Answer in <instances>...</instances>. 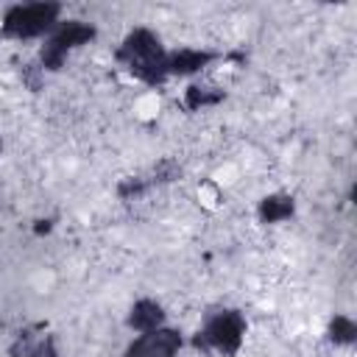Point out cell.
Instances as JSON below:
<instances>
[{
    "instance_id": "1",
    "label": "cell",
    "mask_w": 357,
    "mask_h": 357,
    "mask_svg": "<svg viewBox=\"0 0 357 357\" xmlns=\"http://www.w3.org/2000/svg\"><path fill=\"white\" fill-rule=\"evenodd\" d=\"M165 59H167V47L162 42V36L148 25H137V28L126 31V36L114 47V61L134 81H139L145 86H162L170 81Z\"/></svg>"
},
{
    "instance_id": "2",
    "label": "cell",
    "mask_w": 357,
    "mask_h": 357,
    "mask_svg": "<svg viewBox=\"0 0 357 357\" xmlns=\"http://www.w3.org/2000/svg\"><path fill=\"white\" fill-rule=\"evenodd\" d=\"M248 321L234 307H218L212 310L201 326L187 337V346L198 354H220V357H237L245 346Z\"/></svg>"
},
{
    "instance_id": "3",
    "label": "cell",
    "mask_w": 357,
    "mask_h": 357,
    "mask_svg": "<svg viewBox=\"0 0 357 357\" xmlns=\"http://www.w3.org/2000/svg\"><path fill=\"white\" fill-rule=\"evenodd\" d=\"M61 20H64L61 3L53 0L14 3L0 14V39H11V42L47 39Z\"/></svg>"
},
{
    "instance_id": "4",
    "label": "cell",
    "mask_w": 357,
    "mask_h": 357,
    "mask_svg": "<svg viewBox=\"0 0 357 357\" xmlns=\"http://www.w3.org/2000/svg\"><path fill=\"white\" fill-rule=\"evenodd\" d=\"M184 349H187L184 332L165 324L159 329L131 335V340L123 349V357H181Z\"/></svg>"
},
{
    "instance_id": "5",
    "label": "cell",
    "mask_w": 357,
    "mask_h": 357,
    "mask_svg": "<svg viewBox=\"0 0 357 357\" xmlns=\"http://www.w3.org/2000/svg\"><path fill=\"white\" fill-rule=\"evenodd\" d=\"M8 357H61L59 337L45 324H28L14 332L8 343Z\"/></svg>"
},
{
    "instance_id": "6",
    "label": "cell",
    "mask_w": 357,
    "mask_h": 357,
    "mask_svg": "<svg viewBox=\"0 0 357 357\" xmlns=\"http://www.w3.org/2000/svg\"><path fill=\"white\" fill-rule=\"evenodd\" d=\"M218 59H223V56L209 50V47H195V45L173 47V50H167V59H165L167 78H190V81H195Z\"/></svg>"
},
{
    "instance_id": "7",
    "label": "cell",
    "mask_w": 357,
    "mask_h": 357,
    "mask_svg": "<svg viewBox=\"0 0 357 357\" xmlns=\"http://www.w3.org/2000/svg\"><path fill=\"white\" fill-rule=\"evenodd\" d=\"M95 39H98V25L95 22L78 20V17H64L45 42H50L56 50H61L64 56H70V53L92 45Z\"/></svg>"
},
{
    "instance_id": "8",
    "label": "cell",
    "mask_w": 357,
    "mask_h": 357,
    "mask_svg": "<svg viewBox=\"0 0 357 357\" xmlns=\"http://www.w3.org/2000/svg\"><path fill=\"white\" fill-rule=\"evenodd\" d=\"M167 324V310L159 298H151V296H139L137 301H131V307L126 310V326L128 332L134 335H142V332H151V329H159Z\"/></svg>"
},
{
    "instance_id": "9",
    "label": "cell",
    "mask_w": 357,
    "mask_h": 357,
    "mask_svg": "<svg viewBox=\"0 0 357 357\" xmlns=\"http://www.w3.org/2000/svg\"><path fill=\"white\" fill-rule=\"evenodd\" d=\"M296 215V198L290 192H268L257 201V220L262 226H279V223H287L290 218Z\"/></svg>"
},
{
    "instance_id": "10",
    "label": "cell",
    "mask_w": 357,
    "mask_h": 357,
    "mask_svg": "<svg viewBox=\"0 0 357 357\" xmlns=\"http://www.w3.org/2000/svg\"><path fill=\"white\" fill-rule=\"evenodd\" d=\"M226 100V89L220 84H212V81H190L187 89L181 92V106L187 112H206V109H215Z\"/></svg>"
},
{
    "instance_id": "11",
    "label": "cell",
    "mask_w": 357,
    "mask_h": 357,
    "mask_svg": "<svg viewBox=\"0 0 357 357\" xmlns=\"http://www.w3.org/2000/svg\"><path fill=\"white\" fill-rule=\"evenodd\" d=\"M324 335H326L329 346H335V349H351L357 343V321L349 312H335L326 321Z\"/></svg>"
},
{
    "instance_id": "12",
    "label": "cell",
    "mask_w": 357,
    "mask_h": 357,
    "mask_svg": "<svg viewBox=\"0 0 357 357\" xmlns=\"http://www.w3.org/2000/svg\"><path fill=\"white\" fill-rule=\"evenodd\" d=\"M181 176H184V167H181L178 159H173V156L159 159V162L153 165V170L148 173V178H151L153 187H159V184H173V181H178Z\"/></svg>"
},
{
    "instance_id": "13",
    "label": "cell",
    "mask_w": 357,
    "mask_h": 357,
    "mask_svg": "<svg viewBox=\"0 0 357 357\" xmlns=\"http://www.w3.org/2000/svg\"><path fill=\"white\" fill-rule=\"evenodd\" d=\"M151 187H153V184H151L148 176H126V178L117 181V195H120L123 201H134V198L145 195Z\"/></svg>"
},
{
    "instance_id": "14",
    "label": "cell",
    "mask_w": 357,
    "mask_h": 357,
    "mask_svg": "<svg viewBox=\"0 0 357 357\" xmlns=\"http://www.w3.org/2000/svg\"><path fill=\"white\" fill-rule=\"evenodd\" d=\"M20 78H22V84H25L31 92H39V86L45 84V70L33 61V64H25V67L20 70Z\"/></svg>"
},
{
    "instance_id": "15",
    "label": "cell",
    "mask_w": 357,
    "mask_h": 357,
    "mask_svg": "<svg viewBox=\"0 0 357 357\" xmlns=\"http://www.w3.org/2000/svg\"><path fill=\"white\" fill-rule=\"evenodd\" d=\"M53 226H56V220H53V218H36V220H33V234H36V237L50 234V231H53Z\"/></svg>"
},
{
    "instance_id": "16",
    "label": "cell",
    "mask_w": 357,
    "mask_h": 357,
    "mask_svg": "<svg viewBox=\"0 0 357 357\" xmlns=\"http://www.w3.org/2000/svg\"><path fill=\"white\" fill-rule=\"evenodd\" d=\"M0 153H3V134H0Z\"/></svg>"
}]
</instances>
